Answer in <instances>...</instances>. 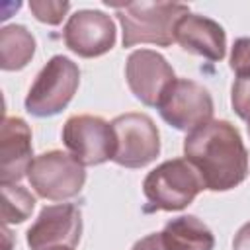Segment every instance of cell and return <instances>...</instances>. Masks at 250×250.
<instances>
[{
  "instance_id": "cell-8",
  "label": "cell",
  "mask_w": 250,
  "mask_h": 250,
  "mask_svg": "<svg viewBox=\"0 0 250 250\" xmlns=\"http://www.w3.org/2000/svg\"><path fill=\"white\" fill-rule=\"evenodd\" d=\"M62 143L82 166H98L113 158L115 133L111 123L98 115H72L62 125Z\"/></svg>"
},
{
  "instance_id": "cell-17",
  "label": "cell",
  "mask_w": 250,
  "mask_h": 250,
  "mask_svg": "<svg viewBox=\"0 0 250 250\" xmlns=\"http://www.w3.org/2000/svg\"><path fill=\"white\" fill-rule=\"evenodd\" d=\"M29 10L33 12V16L49 25H59L62 21V18L66 16V12L70 10L68 2H55V0H31L29 2Z\"/></svg>"
},
{
  "instance_id": "cell-19",
  "label": "cell",
  "mask_w": 250,
  "mask_h": 250,
  "mask_svg": "<svg viewBox=\"0 0 250 250\" xmlns=\"http://www.w3.org/2000/svg\"><path fill=\"white\" fill-rule=\"evenodd\" d=\"M230 104L240 119H244L250 113V76H242L234 80L230 92Z\"/></svg>"
},
{
  "instance_id": "cell-18",
  "label": "cell",
  "mask_w": 250,
  "mask_h": 250,
  "mask_svg": "<svg viewBox=\"0 0 250 250\" xmlns=\"http://www.w3.org/2000/svg\"><path fill=\"white\" fill-rule=\"evenodd\" d=\"M230 70L236 78L250 76V37H240L232 45L230 53Z\"/></svg>"
},
{
  "instance_id": "cell-22",
  "label": "cell",
  "mask_w": 250,
  "mask_h": 250,
  "mask_svg": "<svg viewBox=\"0 0 250 250\" xmlns=\"http://www.w3.org/2000/svg\"><path fill=\"white\" fill-rule=\"evenodd\" d=\"M51 250H74V248H51Z\"/></svg>"
},
{
  "instance_id": "cell-16",
  "label": "cell",
  "mask_w": 250,
  "mask_h": 250,
  "mask_svg": "<svg viewBox=\"0 0 250 250\" xmlns=\"http://www.w3.org/2000/svg\"><path fill=\"white\" fill-rule=\"evenodd\" d=\"M35 207V197L18 184H2V223H23Z\"/></svg>"
},
{
  "instance_id": "cell-11",
  "label": "cell",
  "mask_w": 250,
  "mask_h": 250,
  "mask_svg": "<svg viewBox=\"0 0 250 250\" xmlns=\"http://www.w3.org/2000/svg\"><path fill=\"white\" fill-rule=\"evenodd\" d=\"M125 78L129 90L139 102L156 107L166 88L176 80V74L160 53L139 49L127 57Z\"/></svg>"
},
{
  "instance_id": "cell-7",
  "label": "cell",
  "mask_w": 250,
  "mask_h": 250,
  "mask_svg": "<svg viewBox=\"0 0 250 250\" xmlns=\"http://www.w3.org/2000/svg\"><path fill=\"white\" fill-rule=\"evenodd\" d=\"M156 107L168 125L186 133L195 131L213 117L211 94L189 78H176L162 94Z\"/></svg>"
},
{
  "instance_id": "cell-10",
  "label": "cell",
  "mask_w": 250,
  "mask_h": 250,
  "mask_svg": "<svg viewBox=\"0 0 250 250\" xmlns=\"http://www.w3.org/2000/svg\"><path fill=\"white\" fill-rule=\"evenodd\" d=\"M62 39L78 57H102L115 45V23L100 10H78L68 18Z\"/></svg>"
},
{
  "instance_id": "cell-4",
  "label": "cell",
  "mask_w": 250,
  "mask_h": 250,
  "mask_svg": "<svg viewBox=\"0 0 250 250\" xmlns=\"http://www.w3.org/2000/svg\"><path fill=\"white\" fill-rule=\"evenodd\" d=\"M80 84V68L68 57L55 55L35 76L27 96L25 109L35 117L61 113L74 98Z\"/></svg>"
},
{
  "instance_id": "cell-9",
  "label": "cell",
  "mask_w": 250,
  "mask_h": 250,
  "mask_svg": "<svg viewBox=\"0 0 250 250\" xmlns=\"http://www.w3.org/2000/svg\"><path fill=\"white\" fill-rule=\"evenodd\" d=\"M82 234V213L72 203L47 205L27 229L25 240L31 250L74 248Z\"/></svg>"
},
{
  "instance_id": "cell-15",
  "label": "cell",
  "mask_w": 250,
  "mask_h": 250,
  "mask_svg": "<svg viewBox=\"0 0 250 250\" xmlns=\"http://www.w3.org/2000/svg\"><path fill=\"white\" fill-rule=\"evenodd\" d=\"M35 55V37L23 25H4L0 29L2 70H21Z\"/></svg>"
},
{
  "instance_id": "cell-14",
  "label": "cell",
  "mask_w": 250,
  "mask_h": 250,
  "mask_svg": "<svg viewBox=\"0 0 250 250\" xmlns=\"http://www.w3.org/2000/svg\"><path fill=\"white\" fill-rule=\"evenodd\" d=\"M166 250H213L215 236L195 215H182L168 221L160 232Z\"/></svg>"
},
{
  "instance_id": "cell-12",
  "label": "cell",
  "mask_w": 250,
  "mask_h": 250,
  "mask_svg": "<svg viewBox=\"0 0 250 250\" xmlns=\"http://www.w3.org/2000/svg\"><path fill=\"white\" fill-rule=\"evenodd\" d=\"M31 129L21 117H4L0 129V184H18L33 162Z\"/></svg>"
},
{
  "instance_id": "cell-2",
  "label": "cell",
  "mask_w": 250,
  "mask_h": 250,
  "mask_svg": "<svg viewBox=\"0 0 250 250\" xmlns=\"http://www.w3.org/2000/svg\"><path fill=\"white\" fill-rule=\"evenodd\" d=\"M117 12L123 29V47L152 43L158 47L172 45L176 21L189 12L186 4L178 2H105Z\"/></svg>"
},
{
  "instance_id": "cell-20",
  "label": "cell",
  "mask_w": 250,
  "mask_h": 250,
  "mask_svg": "<svg viewBox=\"0 0 250 250\" xmlns=\"http://www.w3.org/2000/svg\"><path fill=\"white\" fill-rule=\"evenodd\" d=\"M131 250H166V248H164V244H162L160 232H152V234H148V236L137 240Z\"/></svg>"
},
{
  "instance_id": "cell-6",
  "label": "cell",
  "mask_w": 250,
  "mask_h": 250,
  "mask_svg": "<svg viewBox=\"0 0 250 250\" xmlns=\"http://www.w3.org/2000/svg\"><path fill=\"white\" fill-rule=\"evenodd\" d=\"M115 133L113 162L125 168H143L160 154V135L146 113L129 111L111 121Z\"/></svg>"
},
{
  "instance_id": "cell-1",
  "label": "cell",
  "mask_w": 250,
  "mask_h": 250,
  "mask_svg": "<svg viewBox=\"0 0 250 250\" xmlns=\"http://www.w3.org/2000/svg\"><path fill=\"white\" fill-rule=\"evenodd\" d=\"M184 156L197 170L203 188L209 191H229L248 176V152L238 129L225 119L188 133Z\"/></svg>"
},
{
  "instance_id": "cell-21",
  "label": "cell",
  "mask_w": 250,
  "mask_h": 250,
  "mask_svg": "<svg viewBox=\"0 0 250 250\" xmlns=\"http://www.w3.org/2000/svg\"><path fill=\"white\" fill-rule=\"evenodd\" d=\"M232 250H250V223H244L232 240Z\"/></svg>"
},
{
  "instance_id": "cell-5",
  "label": "cell",
  "mask_w": 250,
  "mask_h": 250,
  "mask_svg": "<svg viewBox=\"0 0 250 250\" xmlns=\"http://www.w3.org/2000/svg\"><path fill=\"white\" fill-rule=\"evenodd\" d=\"M27 180L39 197L49 201H64L82 191L86 172L84 166L70 154L62 150H49L33 158Z\"/></svg>"
},
{
  "instance_id": "cell-3",
  "label": "cell",
  "mask_w": 250,
  "mask_h": 250,
  "mask_svg": "<svg viewBox=\"0 0 250 250\" xmlns=\"http://www.w3.org/2000/svg\"><path fill=\"white\" fill-rule=\"evenodd\" d=\"M205 189L197 170L186 158H172L150 170L143 182L145 213L186 209Z\"/></svg>"
},
{
  "instance_id": "cell-13",
  "label": "cell",
  "mask_w": 250,
  "mask_h": 250,
  "mask_svg": "<svg viewBox=\"0 0 250 250\" xmlns=\"http://www.w3.org/2000/svg\"><path fill=\"white\" fill-rule=\"evenodd\" d=\"M174 39L188 53L205 57L207 61H221L227 53V33L211 18L199 14H186L176 21Z\"/></svg>"
}]
</instances>
